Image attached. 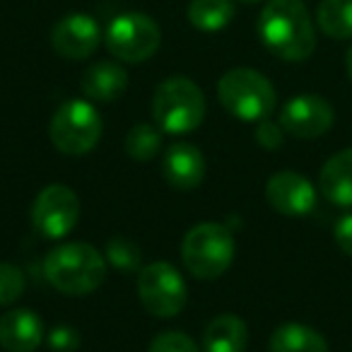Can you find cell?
Listing matches in <instances>:
<instances>
[{
    "mask_svg": "<svg viewBox=\"0 0 352 352\" xmlns=\"http://www.w3.org/2000/svg\"><path fill=\"white\" fill-rule=\"evenodd\" d=\"M107 49L123 63H142L152 58L162 44L160 25L145 12H123L107 27Z\"/></svg>",
    "mask_w": 352,
    "mask_h": 352,
    "instance_id": "obj_7",
    "label": "cell"
},
{
    "mask_svg": "<svg viewBox=\"0 0 352 352\" xmlns=\"http://www.w3.org/2000/svg\"><path fill=\"white\" fill-rule=\"evenodd\" d=\"M270 352H328V342L314 328L304 323H285L275 328L268 342Z\"/></svg>",
    "mask_w": 352,
    "mask_h": 352,
    "instance_id": "obj_18",
    "label": "cell"
},
{
    "mask_svg": "<svg viewBox=\"0 0 352 352\" xmlns=\"http://www.w3.org/2000/svg\"><path fill=\"white\" fill-rule=\"evenodd\" d=\"M102 32L92 15L87 12H70L60 17L51 30V46L58 56L68 60H85L97 51Z\"/></svg>",
    "mask_w": 352,
    "mask_h": 352,
    "instance_id": "obj_11",
    "label": "cell"
},
{
    "mask_svg": "<svg viewBox=\"0 0 352 352\" xmlns=\"http://www.w3.org/2000/svg\"><path fill=\"white\" fill-rule=\"evenodd\" d=\"M46 331L39 314L12 309L0 316V345L8 352H34L44 342Z\"/></svg>",
    "mask_w": 352,
    "mask_h": 352,
    "instance_id": "obj_14",
    "label": "cell"
},
{
    "mask_svg": "<svg viewBox=\"0 0 352 352\" xmlns=\"http://www.w3.org/2000/svg\"><path fill=\"white\" fill-rule=\"evenodd\" d=\"M46 342H49V347L56 352H73V350H78V345H80V336H78V331H73L70 326H56L54 331L46 336Z\"/></svg>",
    "mask_w": 352,
    "mask_h": 352,
    "instance_id": "obj_26",
    "label": "cell"
},
{
    "mask_svg": "<svg viewBox=\"0 0 352 352\" xmlns=\"http://www.w3.org/2000/svg\"><path fill=\"white\" fill-rule=\"evenodd\" d=\"M162 171L169 186L179 188V191H191L198 188L206 179V157L191 142H174L169 150L164 152V162H162Z\"/></svg>",
    "mask_w": 352,
    "mask_h": 352,
    "instance_id": "obj_13",
    "label": "cell"
},
{
    "mask_svg": "<svg viewBox=\"0 0 352 352\" xmlns=\"http://www.w3.org/2000/svg\"><path fill=\"white\" fill-rule=\"evenodd\" d=\"M265 198L280 215L304 217L316 208V188L297 171H278L265 184Z\"/></svg>",
    "mask_w": 352,
    "mask_h": 352,
    "instance_id": "obj_12",
    "label": "cell"
},
{
    "mask_svg": "<svg viewBox=\"0 0 352 352\" xmlns=\"http://www.w3.org/2000/svg\"><path fill=\"white\" fill-rule=\"evenodd\" d=\"M150 352H201V347L182 331H166L160 333L150 342Z\"/></svg>",
    "mask_w": 352,
    "mask_h": 352,
    "instance_id": "obj_24",
    "label": "cell"
},
{
    "mask_svg": "<svg viewBox=\"0 0 352 352\" xmlns=\"http://www.w3.org/2000/svg\"><path fill=\"white\" fill-rule=\"evenodd\" d=\"M138 294L142 307L157 318H171L182 314L188 302L186 280L166 261H155L140 270Z\"/></svg>",
    "mask_w": 352,
    "mask_h": 352,
    "instance_id": "obj_8",
    "label": "cell"
},
{
    "mask_svg": "<svg viewBox=\"0 0 352 352\" xmlns=\"http://www.w3.org/2000/svg\"><path fill=\"white\" fill-rule=\"evenodd\" d=\"M49 135L63 155H85L102 138V116L89 99H68L56 109Z\"/></svg>",
    "mask_w": 352,
    "mask_h": 352,
    "instance_id": "obj_6",
    "label": "cell"
},
{
    "mask_svg": "<svg viewBox=\"0 0 352 352\" xmlns=\"http://www.w3.org/2000/svg\"><path fill=\"white\" fill-rule=\"evenodd\" d=\"M80 89L89 102L99 104H111L123 97L128 89V73L118 63L111 60H99V63L89 65L82 73L80 80Z\"/></svg>",
    "mask_w": 352,
    "mask_h": 352,
    "instance_id": "obj_15",
    "label": "cell"
},
{
    "mask_svg": "<svg viewBox=\"0 0 352 352\" xmlns=\"http://www.w3.org/2000/svg\"><path fill=\"white\" fill-rule=\"evenodd\" d=\"M316 22L331 39H352V0H321Z\"/></svg>",
    "mask_w": 352,
    "mask_h": 352,
    "instance_id": "obj_19",
    "label": "cell"
},
{
    "mask_svg": "<svg viewBox=\"0 0 352 352\" xmlns=\"http://www.w3.org/2000/svg\"><path fill=\"white\" fill-rule=\"evenodd\" d=\"M80 217V201L73 188L63 184H51L39 196L34 198L32 206V225L36 234L44 239H63L75 230Z\"/></svg>",
    "mask_w": 352,
    "mask_h": 352,
    "instance_id": "obj_9",
    "label": "cell"
},
{
    "mask_svg": "<svg viewBox=\"0 0 352 352\" xmlns=\"http://www.w3.org/2000/svg\"><path fill=\"white\" fill-rule=\"evenodd\" d=\"M25 292V273L12 263H0V307L15 304Z\"/></svg>",
    "mask_w": 352,
    "mask_h": 352,
    "instance_id": "obj_23",
    "label": "cell"
},
{
    "mask_svg": "<svg viewBox=\"0 0 352 352\" xmlns=\"http://www.w3.org/2000/svg\"><path fill=\"white\" fill-rule=\"evenodd\" d=\"M182 258L191 275L201 280H215L234 261V236L225 225L201 222L184 236Z\"/></svg>",
    "mask_w": 352,
    "mask_h": 352,
    "instance_id": "obj_5",
    "label": "cell"
},
{
    "mask_svg": "<svg viewBox=\"0 0 352 352\" xmlns=\"http://www.w3.org/2000/svg\"><path fill=\"white\" fill-rule=\"evenodd\" d=\"M336 113L333 107L318 94H299L292 97L280 111V126L287 135L299 140H314L331 131Z\"/></svg>",
    "mask_w": 352,
    "mask_h": 352,
    "instance_id": "obj_10",
    "label": "cell"
},
{
    "mask_svg": "<svg viewBox=\"0 0 352 352\" xmlns=\"http://www.w3.org/2000/svg\"><path fill=\"white\" fill-rule=\"evenodd\" d=\"M283 138H285V131L280 123H273L268 118L258 121L256 126V142L265 150H280L283 147Z\"/></svg>",
    "mask_w": 352,
    "mask_h": 352,
    "instance_id": "obj_25",
    "label": "cell"
},
{
    "mask_svg": "<svg viewBox=\"0 0 352 352\" xmlns=\"http://www.w3.org/2000/svg\"><path fill=\"white\" fill-rule=\"evenodd\" d=\"M318 191L338 208H352V147L340 150L323 164Z\"/></svg>",
    "mask_w": 352,
    "mask_h": 352,
    "instance_id": "obj_16",
    "label": "cell"
},
{
    "mask_svg": "<svg viewBox=\"0 0 352 352\" xmlns=\"http://www.w3.org/2000/svg\"><path fill=\"white\" fill-rule=\"evenodd\" d=\"M44 278L58 292L82 297L107 280V256L92 244L68 241L46 254Z\"/></svg>",
    "mask_w": 352,
    "mask_h": 352,
    "instance_id": "obj_2",
    "label": "cell"
},
{
    "mask_svg": "<svg viewBox=\"0 0 352 352\" xmlns=\"http://www.w3.org/2000/svg\"><path fill=\"white\" fill-rule=\"evenodd\" d=\"M241 3H251L254 6V3H261V0H241Z\"/></svg>",
    "mask_w": 352,
    "mask_h": 352,
    "instance_id": "obj_29",
    "label": "cell"
},
{
    "mask_svg": "<svg viewBox=\"0 0 352 352\" xmlns=\"http://www.w3.org/2000/svg\"><path fill=\"white\" fill-rule=\"evenodd\" d=\"M234 17L232 0H193L188 6V22L201 32H220Z\"/></svg>",
    "mask_w": 352,
    "mask_h": 352,
    "instance_id": "obj_20",
    "label": "cell"
},
{
    "mask_svg": "<svg viewBox=\"0 0 352 352\" xmlns=\"http://www.w3.org/2000/svg\"><path fill=\"white\" fill-rule=\"evenodd\" d=\"M162 150V131L150 123H138L126 135V152L128 157L138 162H150Z\"/></svg>",
    "mask_w": 352,
    "mask_h": 352,
    "instance_id": "obj_21",
    "label": "cell"
},
{
    "mask_svg": "<svg viewBox=\"0 0 352 352\" xmlns=\"http://www.w3.org/2000/svg\"><path fill=\"white\" fill-rule=\"evenodd\" d=\"M217 99L225 111L246 123L268 118L278 102L270 80L251 68H234L222 75L217 82Z\"/></svg>",
    "mask_w": 352,
    "mask_h": 352,
    "instance_id": "obj_4",
    "label": "cell"
},
{
    "mask_svg": "<svg viewBox=\"0 0 352 352\" xmlns=\"http://www.w3.org/2000/svg\"><path fill=\"white\" fill-rule=\"evenodd\" d=\"M246 345H249V328L234 314L212 318L203 333L206 352H246Z\"/></svg>",
    "mask_w": 352,
    "mask_h": 352,
    "instance_id": "obj_17",
    "label": "cell"
},
{
    "mask_svg": "<svg viewBox=\"0 0 352 352\" xmlns=\"http://www.w3.org/2000/svg\"><path fill=\"white\" fill-rule=\"evenodd\" d=\"M333 239L340 246V251L352 258V212L338 217V222L333 225Z\"/></svg>",
    "mask_w": 352,
    "mask_h": 352,
    "instance_id": "obj_27",
    "label": "cell"
},
{
    "mask_svg": "<svg viewBox=\"0 0 352 352\" xmlns=\"http://www.w3.org/2000/svg\"><path fill=\"white\" fill-rule=\"evenodd\" d=\"M152 116L162 133L184 135L196 131L206 118V94L193 80L166 78L152 97Z\"/></svg>",
    "mask_w": 352,
    "mask_h": 352,
    "instance_id": "obj_3",
    "label": "cell"
},
{
    "mask_svg": "<svg viewBox=\"0 0 352 352\" xmlns=\"http://www.w3.org/2000/svg\"><path fill=\"white\" fill-rule=\"evenodd\" d=\"M258 36L270 54L289 63L307 60L316 49V30L302 0H268L258 17Z\"/></svg>",
    "mask_w": 352,
    "mask_h": 352,
    "instance_id": "obj_1",
    "label": "cell"
},
{
    "mask_svg": "<svg viewBox=\"0 0 352 352\" xmlns=\"http://www.w3.org/2000/svg\"><path fill=\"white\" fill-rule=\"evenodd\" d=\"M107 263H111L113 268L123 270V273H131L138 270L142 263V251L135 241L126 239V236H116L107 244Z\"/></svg>",
    "mask_w": 352,
    "mask_h": 352,
    "instance_id": "obj_22",
    "label": "cell"
},
{
    "mask_svg": "<svg viewBox=\"0 0 352 352\" xmlns=\"http://www.w3.org/2000/svg\"><path fill=\"white\" fill-rule=\"evenodd\" d=\"M345 65H347V75H350V80H352V46H350V51H347Z\"/></svg>",
    "mask_w": 352,
    "mask_h": 352,
    "instance_id": "obj_28",
    "label": "cell"
}]
</instances>
